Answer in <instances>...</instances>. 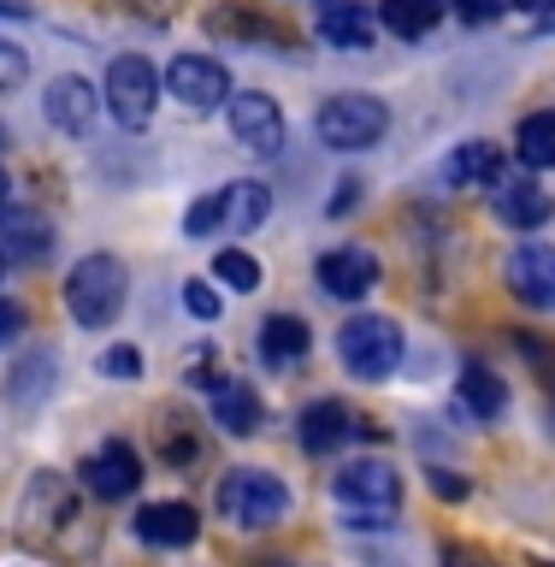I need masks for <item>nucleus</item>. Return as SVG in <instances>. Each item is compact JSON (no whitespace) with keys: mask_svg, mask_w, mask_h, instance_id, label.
<instances>
[{"mask_svg":"<svg viewBox=\"0 0 555 567\" xmlns=\"http://www.w3.org/2000/svg\"><path fill=\"white\" fill-rule=\"evenodd\" d=\"M213 508L237 532H273L290 520V485L266 467H230L219 478V491H213Z\"/></svg>","mask_w":555,"mask_h":567,"instance_id":"nucleus-1","label":"nucleus"},{"mask_svg":"<svg viewBox=\"0 0 555 567\" xmlns=\"http://www.w3.org/2000/svg\"><path fill=\"white\" fill-rule=\"evenodd\" d=\"M124 296H131V272H124L119 255H83L65 278V313L78 319L83 331H106L124 313Z\"/></svg>","mask_w":555,"mask_h":567,"instance_id":"nucleus-2","label":"nucleus"},{"mask_svg":"<svg viewBox=\"0 0 555 567\" xmlns=\"http://www.w3.org/2000/svg\"><path fill=\"white\" fill-rule=\"evenodd\" d=\"M331 496H337V508L349 514L343 526H354V532L379 526L384 532L402 508V478H397V467H384V461H349V467L331 478Z\"/></svg>","mask_w":555,"mask_h":567,"instance_id":"nucleus-3","label":"nucleus"},{"mask_svg":"<svg viewBox=\"0 0 555 567\" xmlns=\"http://www.w3.org/2000/svg\"><path fill=\"white\" fill-rule=\"evenodd\" d=\"M402 326L390 313H354L343 319V331H337V361L349 367V379H367L379 384L390 372L402 367Z\"/></svg>","mask_w":555,"mask_h":567,"instance_id":"nucleus-4","label":"nucleus"},{"mask_svg":"<svg viewBox=\"0 0 555 567\" xmlns=\"http://www.w3.org/2000/svg\"><path fill=\"white\" fill-rule=\"evenodd\" d=\"M314 131L326 148L337 154H361V148H379L384 131H390V106L379 95H367V89H343V95H331L326 106L314 113Z\"/></svg>","mask_w":555,"mask_h":567,"instance_id":"nucleus-5","label":"nucleus"},{"mask_svg":"<svg viewBox=\"0 0 555 567\" xmlns=\"http://www.w3.org/2000/svg\"><path fill=\"white\" fill-rule=\"evenodd\" d=\"M160 95H166V83H160V71L142 60V53H119V60L106 65L101 101H106V113H113L124 131H148Z\"/></svg>","mask_w":555,"mask_h":567,"instance_id":"nucleus-6","label":"nucleus"},{"mask_svg":"<svg viewBox=\"0 0 555 567\" xmlns=\"http://www.w3.org/2000/svg\"><path fill=\"white\" fill-rule=\"evenodd\" d=\"M160 83H166V95L177 106H189V113H213V106H225L237 95V89H230V71L213 60V53H177Z\"/></svg>","mask_w":555,"mask_h":567,"instance_id":"nucleus-7","label":"nucleus"},{"mask_svg":"<svg viewBox=\"0 0 555 567\" xmlns=\"http://www.w3.org/2000/svg\"><path fill=\"white\" fill-rule=\"evenodd\" d=\"M296 437H301V450L308 455H337L343 443L354 437H372V425L354 414L349 402H337V396H319L301 408V420H296Z\"/></svg>","mask_w":555,"mask_h":567,"instance_id":"nucleus-8","label":"nucleus"},{"mask_svg":"<svg viewBox=\"0 0 555 567\" xmlns=\"http://www.w3.org/2000/svg\"><path fill=\"white\" fill-rule=\"evenodd\" d=\"M314 278L331 301H361V296H372V284L384 278V266H379L372 248L343 243V248H326V255L314 260Z\"/></svg>","mask_w":555,"mask_h":567,"instance_id":"nucleus-9","label":"nucleus"},{"mask_svg":"<svg viewBox=\"0 0 555 567\" xmlns=\"http://www.w3.org/2000/svg\"><path fill=\"white\" fill-rule=\"evenodd\" d=\"M83 485H89V496H101V503H124V496H136V485H142V455H136V443L106 437L101 450L83 461Z\"/></svg>","mask_w":555,"mask_h":567,"instance_id":"nucleus-10","label":"nucleus"},{"mask_svg":"<svg viewBox=\"0 0 555 567\" xmlns=\"http://www.w3.org/2000/svg\"><path fill=\"white\" fill-rule=\"evenodd\" d=\"M225 118H230V136H237L248 154H278L284 148V113H278L273 95H260V89L230 95L225 101Z\"/></svg>","mask_w":555,"mask_h":567,"instance_id":"nucleus-11","label":"nucleus"},{"mask_svg":"<svg viewBox=\"0 0 555 567\" xmlns=\"http://www.w3.org/2000/svg\"><path fill=\"white\" fill-rule=\"evenodd\" d=\"M491 213L503 219L508 230H544L555 219V195L538 184V177H496L491 184Z\"/></svg>","mask_w":555,"mask_h":567,"instance_id":"nucleus-12","label":"nucleus"},{"mask_svg":"<svg viewBox=\"0 0 555 567\" xmlns=\"http://www.w3.org/2000/svg\"><path fill=\"white\" fill-rule=\"evenodd\" d=\"M207 384V402H213V425L225 437H255L266 425V408L255 396V384L237 379V372H219V379H202Z\"/></svg>","mask_w":555,"mask_h":567,"instance_id":"nucleus-13","label":"nucleus"},{"mask_svg":"<svg viewBox=\"0 0 555 567\" xmlns=\"http://www.w3.org/2000/svg\"><path fill=\"white\" fill-rule=\"evenodd\" d=\"M508 290L538 313H555V243H521L503 266Z\"/></svg>","mask_w":555,"mask_h":567,"instance_id":"nucleus-14","label":"nucleus"},{"mask_svg":"<svg viewBox=\"0 0 555 567\" xmlns=\"http://www.w3.org/2000/svg\"><path fill=\"white\" fill-rule=\"evenodd\" d=\"M42 113H48L53 131L89 136L95 131V113H101V89H89V78H53L48 95H42Z\"/></svg>","mask_w":555,"mask_h":567,"instance_id":"nucleus-15","label":"nucleus"},{"mask_svg":"<svg viewBox=\"0 0 555 567\" xmlns=\"http://www.w3.org/2000/svg\"><path fill=\"white\" fill-rule=\"evenodd\" d=\"M207 35H219L230 48H290V30L278 24V18H266L255 7H213L207 12Z\"/></svg>","mask_w":555,"mask_h":567,"instance_id":"nucleus-16","label":"nucleus"},{"mask_svg":"<svg viewBox=\"0 0 555 567\" xmlns=\"http://www.w3.org/2000/svg\"><path fill=\"white\" fill-rule=\"evenodd\" d=\"M136 538L142 544H154V549H189L195 538H202V514H195L189 503H142L136 508Z\"/></svg>","mask_w":555,"mask_h":567,"instance_id":"nucleus-17","label":"nucleus"},{"mask_svg":"<svg viewBox=\"0 0 555 567\" xmlns=\"http://www.w3.org/2000/svg\"><path fill=\"white\" fill-rule=\"evenodd\" d=\"M255 349H260L266 372H296L301 361H308V349H314V331H308V319H301V313H266Z\"/></svg>","mask_w":555,"mask_h":567,"instance_id":"nucleus-18","label":"nucleus"},{"mask_svg":"<svg viewBox=\"0 0 555 567\" xmlns=\"http://www.w3.org/2000/svg\"><path fill=\"white\" fill-rule=\"evenodd\" d=\"M314 30H319L326 48H343V53H367L372 42H379V18H372L361 0H331Z\"/></svg>","mask_w":555,"mask_h":567,"instance_id":"nucleus-19","label":"nucleus"},{"mask_svg":"<svg viewBox=\"0 0 555 567\" xmlns=\"http://www.w3.org/2000/svg\"><path fill=\"white\" fill-rule=\"evenodd\" d=\"M503 177V148L496 142H461L443 159V189H491Z\"/></svg>","mask_w":555,"mask_h":567,"instance_id":"nucleus-20","label":"nucleus"},{"mask_svg":"<svg viewBox=\"0 0 555 567\" xmlns=\"http://www.w3.org/2000/svg\"><path fill=\"white\" fill-rule=\"evenodd\" d=\"M219 207H225L230 237H248V230H260L266 213H273V189H266L260 177H230V184L219 189Z\"/></svg>","mask_w":555,"mask_h":567,"instance_id":"nucleus-21","label":"nucleus"},{"mask_svg":"<svg viewBox=\"0 0 555 567\" xmlns=\"http://www.w3.org/2000/svg\"><path fill=\"white\" fill-rule=\"evenodd\" d=\"M455 396H461V408H467L473 420H503V408H508V384L496 379V367L467 361V367H461Z\"/></svg>","mask_w":555,"mask_h":567,"instance_id":"nucleus-22","label":"nucleus"},{"mask_svg":"<svg viewBox=\"0 0 555 567\" xmlns=\"http://www.w3.org/2000/svg\"><path fill=\"white\" fill-rule=\"evenodd\" d=\"M450 12V0H384L379 7V24L402 42H420V35L438 30V18Z\"/></svg>","mask_w":555,"mask_h":567,"instance_id":"nucleus-23","label":"nucleus"},{"mask_svg":"<svg viewBox=\"0 0 555 567\" xmlns=\"http://www.w3.org/2000/svg\"><path fill=\"white\" fill-rule=\"evenodd\" d=\"M0 248H7V260H48L53 255V225L35 219V213H12L7 230H0Z\"/></svg>","mask_w":555,"mask_h":567,"instance_id":"nucleus-24","label":"nucleus"},{"mask_svg":"<svg viewBox=\"0 0 555 567\" xmlns=\"http://www.w3.org/2000/svg\"><path fill=\"white\" fill-rule=\"evenodd\" d=\"M514 154H521L532 172H549L555 166V113H526L521 131H514Z\"/></svg>","mask_w":555,"mask_h":567,"instance_id":"nucleus-25","label":"nucleus"},{"mask_svg":"<svg viewBox=\"0 0 555 567\" xmlns=\"http://www.w3.org/2000/svg\"><path fill=\"white\" fill-rule=\"evenodd\" d=\"M53 367H60V361H53V349H30L24 361L12 367V402L35 408V396H48V390H53Z\"/></svg>","mask_w":555,"mask_h":567,"instance_id":"nucleus-26","label":"nucleus"},{"mask_svg":"<svg viewBox=\"0 0 555 567\" xmlns=\"http://www.w3.org/2000/svg\"><path fill=\"white\" fill-rule=\"evenodd\" d=\"M154 443H160V455H166V467H189V461H202V437H195V425L177 420V414H160Z\"/></svg>","mask_w":555,"mask_h":567,"instance_id":"nucleus-27","label":"nucleus"},{"mask_svg":"<svg viewBox=\"0 0 555 567\" xmlns=\"http://www.w3.org/2000/svg\"><path fill=\"white\" fill-rule=\"evenodd\" d=\"M213 278L230 284L237 296H255L260 290V260L248 255V248H219V255H213Z\"/></svg>","mask_w":555,"mask_h":567,"instance_id":"nucleus-28","label":"nucleus"},{"mask_svg":"<svg viewBox=\"0 0 555 567\" xmlns=\"http://www.w3.org/2000/svg\"><path fill=\"white\" fill-rule=\"evenodd\" d=\"M213 230H225V207H219V189L202 195L189 213H184V237H213Z\"/></svg>","mask_w":555,"mask_h":567,"instance_id":"nucleus-29","label":"nucleus"},{"mask_svg":"<svg viewBox=\"0 0 555 567\" xmlns=\"http://www.w3.org/2000/svg\"><path fill=\"white\" fill-rule=\"evenodd\" d=\"M101 372H106L113 384H131V379H142V349H136V343H113V349L101 354Z\"/></svg>","mask_w":555,"mask_h":567,"instance_id":"nucleus-30","label":"nucleus"},{"mask_svg":"<svg viewBox=\"0 0 555 567\" xmlns=\"http://www.w3.org/2000/svg\"><path fill=\"white\" fill-rule=\"evenodd\" d=\"M113 7L142 18V24H172V18L184 12V0H113Z\"/></svg>","mask_w":555,"mask_h":567,"instance_id":"nucleus-31","label":"nucleus"},{"mask_svg":"<svg viewBox=\"0 0 555 567\" xmlns=\"http://www.w3.org/2000/svg\"><path fill=\"white\" fill-rule=\"evenodd\" d=\"M184 308H189L195 319H219V290H213V284H202V278H189V284H184Z\"/></svg>","mask_w":555,"mask_h":567,"instance_id":"nucleus-32","label":"nucleus"},{"mask_svg":"<svg viewBox=\"0 0 555 567\" xmlns=\"http://www.w3.org/2000/svg\"><path fill=\"white\" fill-rule=\"evenodd\" d=\"M361 189H367V184H361L354 172H349V177H337V195L326 202V213H331V219H349V213L361 207Z\"/></svg>","mask_w":555,"mask_h":567,"instance_id":"nucleus-33","label":"nucleus"},{"mask_svg":"<svg viewBox=\"0 0 555 567\" xmlns=\"http://www.w3.org/2000/svg\"><path fill=\"white\" fill-rule=\"evenodd\" d=\"M30 78V60H24V48L18 42H0V89H18Z\"/></svg>","mask_w":555,"mask_h":567,"instance_id":"nucleus-34","label":"nucleus"},{"mask_svg":"<svg viewBox=\"0 0 555 567\" xmlns=\"http://www.w3.org/2000/svg\"><path fill=\"white\" fill-rule=\"evenodd\" d=\"M450 7L467 18V24H496V18L508 12V0H450Z\"/></svg>","mask_w":555,"mask_h":567,"instance_id":"nucleus-35","label":"nucleus"},{"mask_svg":"<svg viewBox=\"0 0 555 567\" xmlns=\"http://www.w3.org/2000/svg\"><path fill=\"white\" fill-rule=\"evenodd\" d=\"M432 491L443 503H467V478H455L450 467H432Z\"/></svg>","mask_w":555,"mask_h":567,"instance_id":"nucleus-36","label":"nucleus"},{"mask_svg":"<svg viewBox=\"0 0 555 567\" xmlns=\"http://www.w3.org/2000/svg\"><path fill=\"white\" fill-rule=\"evenodd\" d=\"M18 331H24V308H18V301H0V343H12Z\"/></svg>","mask_w":555,"mask_h":567,"instance_id":"nucleus-37","label":"nucleus"},{"mask_svg":"<svg viewBox=\"0 0 555 567\" xmlns=\"http://www.w3.org/2000/svg\"><path fill=\"white\" fill-rule=\"evenodd\" d=\"M508 7H521V12H538V18H549V12H555V0H508Z\"/></svg>","mask_w":555,"mask_h":567,"instance_id":"nucleus-38","label":"nucleus"},{"mask_svg":"<svg viewBox=\"0 0 555 567\" xmlns=\"http://www.w3.org/2000/svg\"><path fill=\"white\" fill-rule=\"evenodd\" d=\"M0 18H30L24 0H0Z\"/></svg>","mask_w":555,"mask_h":567,"instance_id":"nucleus-39","label":"nucleus"},{"mask_svg":"<svg viewBox=\"0 0 555 567\" xmlns=\"http://www.w3.org/2000/svg\"><path fill=\"white\" fill-rule=\"evenodd\" d=\"M7 189H12V184H7V172H0V207H7Z\"/></svg>","mask_w":555,"mask_h":567,"instance_id":"nucleus-40","label":"nucleus"},{"mask_svg":"<svg viewBox=\"0 0 555 567\" xmlns=\"http://www.w3.org/2000/svg\"><path fill=\"white\" fill-rule=\"evenodd\" d=\"M443 567H467V561H461V556H455V549H450V561H443Z\"/></svg>","mask_w":555,"mask_h":567,"instance_id":"nucleus-41","label":"nucleus"},{"mask_svg":"<svg viewBox=\"0 0 555 567\" xmlns=\"http://www.w3.org/2000/svg\"><path fill=\"white\" fill-rule=\"evenodd\" d=\"M0 278H7V248H0Z\"/></svg>","mask_w":555,"mask_h":567,"instance_id":"nucleus-42","label":"nucleus"},{"mask_svg":"<svg viewBox=\"0 0 555 567\" xmlns=\"http://www.w3.org/2000/svg\"><path fill=\"white\" fill-rule=\"evenodd\" d=\"M0 148H7V131H0Z\"/></svg>","mask_w":555,"mask_h":567,"instance_id":"nucleus-43","label":"nucleus"},{"mask_svg":"<svg viewBox=\"0 0 555 567\" xmlns=\"http://www.w3.org/2000/svg\"><path fill=\"white\" fill-rule=\"evenodd\" d=\"M538 567H555V561H538Z\"/></svg>","mask_w":555,"mask_h":567,"instance_id":"nucleus-44","label":"nucleus"}]
</instances>
